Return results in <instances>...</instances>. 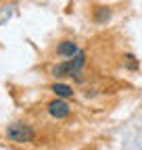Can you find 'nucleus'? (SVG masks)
Listing matches in <instances>:
<instances>
[{"mask_svg": "<svg viewBox=\"0 0 142 150\" xmlns=\"http://www.w3.org/2000/svg\"><path fill=\"white\" fill-rule=\"evenodd\" d=\"M4 134H6V140L13 142V144H29L36 138L33 127L29 123H25V121H15V123L6 125Z\"/></svg>", "mask_w": 142, "mask_h": 150, "instance_id": "f257e3e1", "label": "nucleus"}, {"mask_svg": "<svg viewBox=\"0 0 142 150\" xmlns=\"http://www.w3.org/2000/svg\"><path fill=\"white\" fill-rule=\"evenodd\" d=\"M111 17H113V8L107 6V4H94L90 11V19L96 25H107L111 21Z\"/></svg>", "mask_w": 142, "mask_h": 150, "instance_id": "20e7f679", "label": "nucleus"}, {"mask_svg": "<svg viewBox=\"0 0 142 150\" xmlns=\"http://www.w3.org/2000/svg\"><path fill=\"white\" fill-rule=\"evenodd\" d=\"M77 52H80V46H77L75 40H61V42L55 46V54L59 56V59H63V61L73 59Z\"/></svg>", "mask_w": 142, "mask_h": 150, "instance_id": "7ed1b4c3", "label": "nucleus"}, {"mask_svg": "<svg viewBox=\"0 0 142 150\" xmlns=\"http://www.w3.org/2000/svg\"><path fill=\"white\" fill-rule=\"evenodd\" d=\"M48 90L55 94L57 98H65V100H69V98H73L75 96V92H73V88L71 86H67V83H61V81H57V83H50L48 86Z\"/></svg>", "mask_w": 142, "mask_h": 150, "instance_id": "39448f33", "label": "nucleus"}, {"mask_svg": "<svg viewBox=\"0 0 142 150\" xmlns=\"http://www.w3.org/2000/svg\"><path fill=\"white\" fill-rule=\"evenodd\" d=\"M46 110H48V115L52 119H67L71 115V106L65 98H52L48 104H46Z\"/></svg>", "mask_w": 142, "mask_h": 150, "instance_id": "f03ea898", "label": "nucleus"}, {"mask_svg": "<svg viewBox=\"0 0 142 150\" xmlns=\"http://www.w3.org/2000/svg\"><path fill=\"white\" fill-rule=\"evenodd\" d=\"M123 63H126V67H128V69H132V71H136V69L140 67L134 54H126V56H123Z\"/></svg>", "mask_w": 142, "mask_h": 150, "instance_id": "423d86ee", "label": "nucleus"}]
</instances>
